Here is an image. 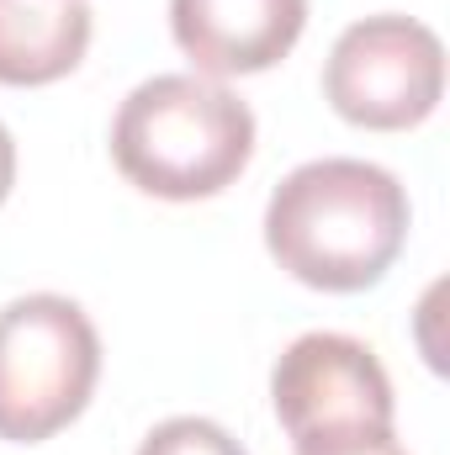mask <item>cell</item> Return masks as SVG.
Returning <instances> with one entry per match:
<instances>
[{
    "label": "cell",
    "instance_id": "1",
    "mask_svg": "<svg viewBox=\"0 0 450 455\" xmlns=\"http://www.w3.org/2000/svg\"><path fill=\"white\" fill-rule=\"evenodd\" d=\"M408 191L371 159H308L265 207L270 259L313 291L376 286L408 243Z\"/></svg>",
    "mask_w": 450,
    "mask_h": 455
},
{
    "label": "cell",
    "instance_id": "3",
    "mask_svg": "<svg viewBox=\"0 0 450 455\" xmlns=\"http://www.w3.org/2000/svg\"><path fill=\"white\" fill-rule=\"evenodd\" d=\"M96 376L101 339L80 302L32 291L0 307V440H53L85 413Z\"/></svg>",
    "mask_w": 450,
    "mask_h": 455
},
{
    "label": "cell",
    "instance_id": "7",
    "mask_svg": "<svg viewBox=\"0 0 450 455\" xmlns=\"http://www.w3.org/2000/svg\"><path fill=\"white\" fill-rule=\"evenodd\" d=\"M91 48V0H0V85H53Z\"/></svg>",
    "mask_w": 450,
    "mask_h": 455
},
{
    "label": "cell",
    "instance_id": "8",
    "mask_svg": "<svg viewBox=\"0 0 450 455\" xmlns=\"http://www.w3.org/2000/svg\"><path fill=\"white\" fill-rule=\"evenodd\" d=\"M138 455H249L223 424L213 419H197V413H181V419H165L149 429V440L138 445Z\"/></svg>",
    "mask_w": 450,
    "mask_h": 455
},
{
    "label": "cell",
    "instance_id": "2",
    "mask_svg": "<svg viewBox=\"0 0 450 455\" xmlns=\"http://www.w3.org/2000/svg\"><path fill=\"white\" fill-rule=\"evenodd\" d=\"M254 159V112L207 75H154L112 116V164L149 196L202 202Z\"/></svg>",
    "mask_w": 450,
    "mask_h": 455
},
{
    "label": "cell",
    "instance_id": "5",
    "mask_svg": "<svg viewBox=\"0 0 450 455\" xmlns=\"http://www.w3.org/2000/svg\"><path fill=\"white\" fill-rule=\"evenodd\" d=\"M324 96L344 122L371 132L419 127L446 96V48L414 16H366L339 32Z\"/></svg>",
    "mask_w": 450,
    "mask_h": 455
},
{
    "label": "cell",
    "instance_id": "10",
    "mask_svg": "<svg viewBox=\"0 0 450 455\" xmlns=\"http://www.w3.org/2000/svg\"><path fill=\"white\" fill-rule=\"evenodd\" d=\"M344 455H408V451L387 435V440H376V445H366V451H344Z\"/></svg>",
    "mask_w": 450,
    "mask_h": 455
},
{
    "label": "cell",
    "instance_id": "9",
    "mask_svg": "<svg viewBox=\"0 0 450 455\" xmlns=\"http://www.w3.org/2000/svg\"><path fill=\"white\" fill-rule=\"evenodd\" d=\"M11 186H16V143H11V132L0 122V202L11 196Z\"/></svg>",
    "mask_w": 450,
    "mask_h": 455
},
{
    "label": "cell",
    "instance_id": "6",
    "mask_svg": "<svg viewBox=\"0 0 450 455\" xmlns=\"http://www.w3.org/2000/svg\"><path fill=\"white\" fill-rule=\"evenodd\" d=\"M308 27V0H170V32L207 80L281 64Z\"/></svg>",
    "mask_w": 450,
    "mask_h": 455
},
{
    "label": "cell",
    "instance_id": "4",
    "mask_svg": "<svg viewBox=\"0 0 450 455\" xmlns=\"http://www.w3.org/2000/svg\"><path fill=\"white\" fill-rule=\"evenodd\" d=\"M270 403L297 455L366 451L392 435V381L376 349L318 329L281 349L270 371Z\"/></svg>",
    "mask_w": 450,
    "mask_h": 455
}]
</instances>
